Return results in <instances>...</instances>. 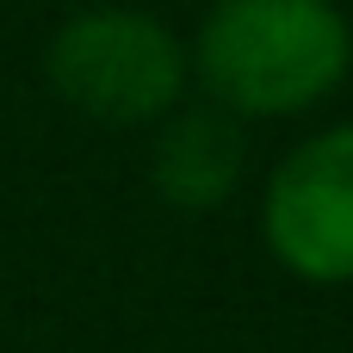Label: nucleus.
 Returning a JSON list of instances; mask_svg holds the SVG:
<instances>
[{
  "label": "nucleus",
  "instance_id": "nucleus-1",
  "mask_svg": "<svg viewBox=\"0 0 353 353\" xmlns=\"http://www.w3.org/2000/svg\"><path fill=\"white\" fill-rule=\"evenodd\" d=\"M186 62L236 124L298 118L353 74V25L335 0H211Z\"/></svg>",
  "mask_w": 353,
  "mask_h": 353
},
{
  "label": "nucleus",
  "instance_id": "nucleus-2",
  "mask_svg": "<svg viewBox=\"0 0 353 353\" xmlns=\"http://www.w3.org/2000/svg\"><path fill=\"white\" fill-rule=\"evenodd\" d=\"M50 87L99 124H161L192 81L186 37L143 6H87L43 50Z\"/></svg>",
  "mask_w": 353,
  "mask_h": 353
},
{
  "label": "nucleus",
  "instance_id": "nucleus-3",
  "mask_svg": "<svg viewBox=\"0 0 353 353\" xmlns=\"http://www.w3.org/2000/svg\"><path fill=\"white\" fill-rule=\"evenodd\" d=\"M261 236L304 285H353V124L304 137L261 192Z\"/></svg>",
  "mask_w": 353,
  "mask_h": 353
},
{
  "label": "nucleus",
  "instance_id": "nucleus-4",
  "mask_svg": "<svg viewBox=\"0 0 353 353\" xmlns=\"http://www.w3.org/2000/svg\"><path fill=\"white\" fill-rule=\"evenodd\" d=\"M242 174H248V137L230 112L192 105V112L161 118V137L149 149V180L168 205L211 211L242 186Z\"/></svg>",
  "mask_w": 353,
  "mask_h": 353
}]
</instances>
